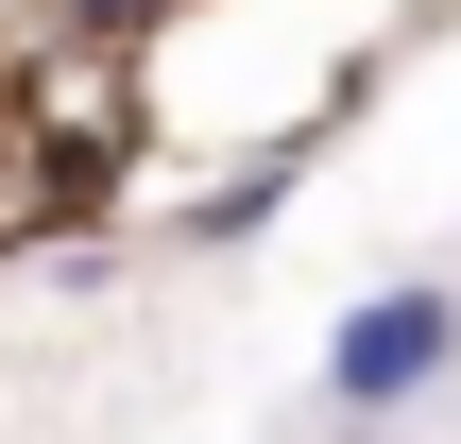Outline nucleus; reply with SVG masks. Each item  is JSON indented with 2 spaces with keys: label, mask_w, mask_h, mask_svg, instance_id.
<instances>
[{
  "label": "nucleus",
  "mask_w": 461,
  "mask_h": 444,
  "mask_svg": "<svg viewBox=\"0 0 461 444\" xmlns=\"http://www.w3.org/2000/svg\"><path fill=\"white\" fill-rule=\"evenodd\" d=\"M445 376H461V291H428V274H411V291H359L342 342H325V411H342V428H393V411H428Z\"/></svg>",
  "instance_id": "obj_1"
},
{
  "label": "nucleus",
  "mask_w": 461,
  "mask_h": 444,
  "mask_svg": "<svg viewBox=\"0 0 461 444\" xmlns=\"http://www.w3.org/2000/svg\"><path fill=\"white\" fill-rule=\"evenodd\" d=\"M68 17H86V34H120V17H154V0H68Z\"/></svg>",
  "instance_id": "obj_2"
}]
</instances>
